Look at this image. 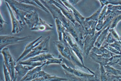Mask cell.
<instances>
[{
    "instance_id": "25",
    "label": "cell",
    "mask_w": 121,
    "mask_h": 81,
    "mask_svg": "<svg viewBox=\"0 0 121 81\" xmlns=\"http://www.w3.org/2000/svg\"><path fill=\"white\" fill-rule=\"evenodd\" d=\"M65 73L67 76V78H69L68 81H95L94 79H89V78L78 77L74 76V75H71V74L69 73L67 71H64Z\"/></svg>"
},
{
    "instance_id": "8",
    "label": "cell",
    "mask_w": 121,
    "mask_h": 81,
    "mask_svg": "<svg viewBox=\"0 0 121 81\" xmlns=\"http://www.w3.org/2000/svg\"><path fill=\"white\" fill-rule=\"evenodd\" d=\"M102 31V30L99 31H95V33L93 35L87 34L86 35L85 38L84 45H83V55L85 54L86 57L89 56V53H90L91 49L94 47V44Z\"/></svg>"
},
{
    "instance_id": "13",
    "label": "cell",
    "mask_w": 121,
    "mask_h": 81,
    "mask_svg": "<svg viewBox=\"0 0 121 81\" xmlns=\"http://www.w3.org/2000/svg\"><path fill=\"white\" fill-rule=\"evenodd\" d=\"M39 17L36 10L32 13L28 14L25 18V22L26 25H27L29 29L30 30L33 28L34 26L39 22Z\"/></svg>"
},
{
    "instance_id": "5",
    "label": "cell",
    "mask_w": 121,
    "mask_h": 81,
    "mask_svg": "<svg viewBox=\"0 0 121 81\" xmlns=\"http://www.w3.org/2000/svg\"><path fill=\"white\" fill-rule=\"evenodd\" d=\"M63 41L66 42L69 46L71 48V50L73 51L75 54L77 56L81 63L84 64L83 63V50L78 45L77 42L73 38V37L69 33L65 32L63 34ZM85 65V64H84Z\"/></svg>"
},
{
    "instance_id": "1",
    "label": "cell",
    "mask_w": 121,
    "mask_h": 81,
    "mask_svg": "<svg viewBox=\"0 0 121 81\" xmlns=\"http://www.w3.org/2000/svg\"><path fill=\"white\" fill-rule=\"evenodd\" d=\"M41 2H42V4L44 6L47 8L49 12L52 14L54 19L58 18L61 21L64 26L65 27L66 31L70 34L83 50L84 43L81 40L75 26L70 21H69L67 18L65 17L60 9L57 6H56L54 4L50 2V0H49V1L41 0Z\"/></svg>"
},
{
    "instance_id": "38",
    "label": "cell",
    "mask_w": 121,
    "mask_h": 81,
    "mask_svg": "<svg viewBox=\"0 0 121 81\" xmlns=\"http://www.w3.org/2000/svg\"><path fill=\"white\" fill-rule=\"evenodd\" d=\"M1 81H3V79H2V78H1Z\"/></svg>"
},
{
    "instance_id": "7",
    "label": "cell",
    "mask_w": 121,
    "mask_h": 81,
    "mask_svg": "<svg viewBox=\"0 0 121 81\" xmlns=\"http://www.w3.org/2000/svg\"><path fill=\"white\" fill-rule=\"evenodd\" d=\"M50 36L49 35L47 37L43 39L42 42L40 44L36 46L32 51L26 56L23 59L22 61H25V60H28V59L32 58L35 56L41 54H45V53H48L49 51V42H50Z\"/></svg>"
},
{
    "instance_id": "33",
    "label": "cell",
    "mask_w": 121,
    "mask_h": 81,
    "mask_svg": "<svg viewBox=\"0 0 121 81\" xmlns=\"http://www.w3.org/2000/svg\"><path fill=\"white\" fill-rule=\"evenodd\" d=\"M4 24H8L7 22H5V21L4 20L3 18L2 17V15L1 14H0V24H1V30H2V27H3Z\"/></svg>"
},
{
    "instance_id": "18",
    "label": "cell",
    "mask_w": 121,
    "mask_h": 81,
    "mask_svg": "<svg viewBox=\"0 0 121 81\" xmlns=\"http://www.w3.org/2000/svg\"><path fill=\"white\" fill-rule=\"evenodd\" d=\"M97 22L94 21H85L82 25L83 29L85 30L86 34L93 35L95 33L96 26H97Z\"/></svg>"
},
{
    "instance_id": "24",
    "label": "cell",
    "mask_w": 121,
    "mask_h": 81,
    "mask_svg": "<svg viewBox=\"0 0 121 81\" xmlns=\"http://www.w3.org/2000/svg\"><path fill=\"white\" fill-rule=\"evenodd\" d=\"M54 21L55 23H56V27H57L58 35V40L62 41L63 34L66 31V29L60 20H58V18H55Z\"/></svg>"
},
{
    "instance_id": "21",
    "label": "cell",
    "mask_w": 121,
    "mask_h": 81,
    "mask_svg": "<svg viewBox=\"0 0 121 81\" xmlns=\"http://www.w3.org/2000/svg\"><path fill=\"white\" fill-rule=\"evenodd\" d=\"M107 10H108V6L105 5L102 10L101 14L99 17L98 21L97 22V26H96V31H101L104 27V23L106 17V13Z\"/></svg>"
},
{
    "instance_id": "35",
    "label": "cell",
    "mask_w": 121,
    "mask_h": 81,
    "mask_svg": "<svg viewBox=\"0 0 121 81\" xmlns=\"http://www.w3.org/2000/svg\"><path fill=\"white\" fill-rule=\"evenodd\" d=\"M112 67L117 68V69L119 70H121V61L119 62L118 64H115V65H114L113 66H112Z\"/></svg>"
},
{
    "instance_id": "31",
    "label": "cell",
    "mask_w": 121,
    "mask_h": 81,
    "mask_svg": "<svg viewBox=\"0 0 121 81\" xmlns=\"http://www.w3.org/2000/svg\"><path fill=\"white\" fill-rule=\"evenodd\" d=\"M108 6V10L110 11H112V12H115V11H121V5H112L108 4L107 5Z\"/></svg>"
},
{
    "instance_id": "23",
    "label": "cell",
    "mask_w": 121,
    "mask_h": 81,
    "mask_svg": "<svg viewBox=\"0 0 121 81\" xmlns=\"http://www.w3.org/2000/svg\"><path fill=\"white\" fill-rule=\"evenodd\" d=\"M54 58V55L49 53H45V54H41L35 57L30 58L28 59L29 61L33 62H46L47 60L50 58Z\"/></svg>"
},
{
    "instance_id": "37",
    "label": "cell",
    "mask_w": 121,
    "mask_h": 81,
    "mask_svg": "<svg viewBox=\"0 0 121 81\" xmlns=\"http://www.w3.org/2000/svg\"><path fill=\"white\" fill-rule=\"evenodd\" d=\"M16 80H17V75H16V77H15L14 79H13V80H12V81H16Z\"/></svg>"
},
{
    "instance_id": "34",
    "label": "cell",
    "mask_w": 121,
    "mask_h": 81,
    "mask_svg": "<svg viewBox=\"0 0 121 81\" xmlns=\"http://www.w3.org/2000/svg\"><path fill=\"white\" fill-rule=\"evenodd\" d=\"M79 1H80L79 0H71V1H69V2L74 7V6H75V5H77V4H78V2H79Z\"/></svg>"
},
{
    "instance_id": "2",
    "label": "cell",
    "mask_w": 121,
    "mask_h": 81,
    "mask_svg": "<svg viewBox=\"0 0 121 81\" xmlns=\"http://www.w3.org/2000/svg\"><path fill=\"white\" fill-rule=\"evenodd\" d=\"M54 43L56 48H57V50L60 53V55L63 58L70 61L75 66H78L81 68H84L86 70L90 72L91 74L94 75V72L88 68L87 67L85 66L84 64L81 63V61L79 60L77 56L75 54L73 51L71 50V49L66 42H65L63 40H58L54 41Z\"/></svg>"
},
{
    "instance_id": "3",
    "label": "cell",
    "mask_w": 121,
    "mask_h": 81,
    "mask_svg": "<svg viewBox=\"0 0 121 81\" xmlns=\"http://www.w3.org/2000/svg\"><path fill=\"white\" fill-rule=\"evenodd\" d=\"M10 6L13 11L15 16L22 25H26L25 18L28 14L32 13L35 10V7L32 5L20 2L18 0H8L5 1Z\"/></svg>"
},
{
    "instance_id": "22",
    "label": "cell",
    "mask_w": 121,
    "mask_h": 81,
    "mask_svg": "<svg viewBox=\"0 0 121 81\" xmlns=\"http://www.w3.org/2000/svg\"><path fill=\"white\" fill-rule=\"evenodd\" d=\"M110 27H107L105 29H102V31L99 34V35L98 37L97 41H96L95 43L94 44L95 47H100L102 46V44L104 42V40H105L106 38L107 35L109 31Z\"/></svg>"
},
{
    "instance_id": "28",
    "label": "cell",
    "mask_w": 121,
    "mask_h": 81,
    "mask_svg": "<svg viewBox=\"0 0 121 81\" xmlns=\"http://www.w3.org/2000/svg\"><path fill=\"white\" fill-rule=\"evenodd\" d=\"M121 55H114L110 58L109 62L108 65L110 66H113L115 64H118L121 61Z\"/></svg>"
},
{
    "instance_id": "10",
    "label": "cell",
    "mask_w": 121,
    "mask_h": 81,
    "mask_svg": "<svg viewBox=\"0 0 121 81\" xmlns=\"http://www.w3.org/2000/svg\"><path fill=\"white\" fill-rule=\"evenodd\" d=\"M6 6L8 7V10H9V14L11 17V20H12V24L13 29H12V34H18L21 32L23 29H24V26L22 25L21 23L19 21L17 18L15 16L14 13L13 11L11 9L10 6L9 5L7 2H6Z\"/></svg>"
},
{
    "instance_id": "11",
    "label": "cell",
    "mask_w": 121,
    "mask_h": 81,
    "mask_svg": "<svg viewBox=\"0 0 121 81\" xmlns=\"http://www.w3.org/2000/svg\"><path fill=\"white\" fill-rule=\"evenodd\" d=\"M60 65H61V66L62 67L63 69L64 70V71H67V72L71 74V75L78 77L86 78H89V79H94L95 80L94 75L93 74H88L87 72H85L84 71L80 70L77 69L76 68H70V67L67 66L66 65H65V64H62Z\"/></svg>"
},
{
    "instance_id": "26",
    "label": "cell",
    "mask_w": 121,
    "mask_h": 81,
    "mask_svg": "<svg viewBox=\"0 0 121 81\" xmlns=\"http://www.w3.org/2000/svg\"><path fill=\"white\" fill-rule=\"evenodd\" d=\"M104 6V5H101V6L99 8L98 10L96 11L95 13L92 14L90 17L86 18V21H94L98 22L99 19V17L101 13L102 10Z\"/></svg>"
},
{
    "instance_id": "15",
    "label": "cell",
    "mask_w": 121,
    "mask_h": 81,
    "mask_svg": "<svg viewBox=\"0 0 121 81\" xmlns=\"http://www.w3.org/2000/svg\"><path fill=\"white\" fill-rule=\"evenodd\" d=\"M33 66L29 65H25V64H17L15 68L16 74L18 77H21V79L24 77L29 71L34 68Z\"/></svg>"
},
{
    "instance_id": "36",
    "label": "cell",
    "mask_w": 121,
    "mask_h": 81,
    "mask_svg": "<svg viewBox=\"0 0 121 81\" xmlns=\"http://www.w3.org/2000/svg\"><path fill=\"white\" fill-rule=\"evenodd\" d=\"M116 79H117V81H121V78L117 77H116Z\"/></svg>"
},
{
    "instance_id": "4",
    "label": "cell",
    "mask_w": 121,
    "mask_h": 81,
    "mask_svg": "<svg viewBox=\"0 0 121 81\" xmlns=\"http://www.w3.org/2000/svg\"><path fill=\"white\" fill-rule=\"evenodd\" d=\"M1 53L4 57V64L6 66L9 73H10L11 78L13 80L16 77V72L15 68L17 64L16 61L14 60L13 56L10 53L8 47H5L1 50Z\"/></svg>"
},
{
    "instance_id": "19",
    "label": "cell",
    "mask_w": 121,
    "mask_h": 81,
    "mask_svg": "<svg viewBox=\"0 0 121 81\" xmlns=\"http://www.w3.org/2000/svg\"><path fill=\"white\" fill-rule=\"evenodd\" d=\"M90 53H94V54L97 55H101L104 56V57L108 58H110L112 56L114 55V53H111L110 51L107 50L105 47H104L102 46L100 47H97L94 46L91 49Z\"/></svg>"
},
{
    "instance_id": "27",
    "label": "cell",
    "mask_w": 121,
    "mask_h": 81,
    "mask_svg": "<svg viewBox=\"0 0 121 81\" xmlns=\"http://www.w3.org/2000/svg\"><path fill=\"white\" fill-rule=\"evenodd\" d=\"M104 67V68H105V70L108 72H109V73L114 75V76L117 77L121 78V70L117 69V68L110 66L106 65Z\"/></svg>"
},
{
    "instance_id": "6",
    "label": "cell",
    "mask_w": 121,
    "mask_h": 81,
    "mask_svg": "<svg viewBox=\"0 0 121 81\" xmlns=\"http://www.w3.org/2000/svg\"><path fill=\"white\" fill-rule=\"evenodd\" d=\"M31 38H32L31 35H27L26 37H20L13 36L10 35H2L0 36V39H1L0 49H1V50H2L8 45H14L16 43L26 42L29 40Z\"/></svg>"
},
{
    "instance_id": "32",
    "label": "cell",
    "mask_w": 121,
    "mask_h": 81,
    "mask_svg": "<svg viewBox=\"0 0 121 81\" xmlns=\"http://www.w3.org/2000/svg\"><path fill=\"white\" fill-rule=\"evenodd\" d=\"M109 32L111 33L112 36L114 37L118 41H121V37L118 35V34L117 33V31L115 30V29H110Z\"/></svg>"
},
{
    "instance_id": "29",
    "label": "cell",
    "mask_w": 121,
    "mask_h": 81,
    "mask_svg": "<svg viewBox=\"0 0 121 81\" xmlns=\"http://www.w3.org/2000/svg\"><path fill=\"white\" fill-rule=\"evenodd\" d=\"M117 40V39H115L113 36H112V35L111 34V33H110L109 31H108V35H107L106 38L105 40H104V42L103 43L102 45H105V44H108V45H109V44L113 43L114 42H115Z\"/></svg>"
},
{
    "instance_id": "17",
    "label": "cell",
    "mask_w": 121,
    "mask_h": 81,
    "mask_svg": "<svg viewBox=\"0 0 121 81\" xmlns=\"http://www.w3.org/2000/svg\"><path fill=\"white\" fill-rule=\"evenodd\" d=\"M89 57L93 62L98 63L99 64V65H102L104 66L108 65L110 61V58H108L103 55H97L93 53H89Z\"/></svg>"
},
{
    "instance_id": "20",
    "label": "cell",
    "mask_w": 121,
    "mask_h": 81,
    "mask_svg": "<svg viewBox=\"0 0 121 81\" xmlns=\"http://www.w3.org/2000/svg\"><path fill=\"white\" fill-rule=\"evenodd\" d=\"M68 80V78H60L56 76V75L48 74L45 76L38 77L31 81H65Z\"/></svg>"
},
{
    "instance_id": "12",
    "label": "cell",
    "mask_w": 121,
    "mask_h": 81,
    "mask_svg": "<svg viewBox=\"0 0 121 81\" xmlns=\"http://www.w3.org/2000/svg\"><path fill=\"white\" fill-rule=\"evenodd\" d=\"M42 38V36H40L39 37L37 38V39H35L34 41H32V42H30V43H29V44H27L25 48L23 53H22L20 57H18V58L16 60V62L18 63L19 61H22V60L23 59L26 57V56H27V55L29 54L30 52L32 51V50H33L34 48L36 47V46H38L39 44H40L41 42H42V41H43L41 39V38Z\"/></svg>"
},
{
    "instance_id": "30",
    "label": "cell",
    "mask_w": 121,
    "mask_h": 81,
    "mask_svg": "<svg viewBox=\"0 0 121 81\" xmlns=\"http://www.w3.org/2000/svg\"><path fill=\"white\" fill-rule=\"evenodd\" d=\"M3 68H4V74L5 76V81H12V78H11L10 73L8 71V68L5 65V64H3Z\"/></svg>"
},
{
    "instance_id": "9",
    "label": "cell",
    "mask_w": 121,
    "mask_h": 81,
    "mask_svg": "<svg viewBox=\"0 0 121 81\" xmlns=\"http://www.w3.org/2000/svg\"><path fill=\"white\" fill-rule=\"evenodd\" d=\"M44 65H45V64L33 68L32 70L29 71L26 75L22 78L20 81H31L38 77L46 75L48 73H46L45 71L42 70V68Z\"/></svg>"
},
{
    "instance_id": "16",
    "label": "cell",
    "mask_w": 121,
    "mask_h": 81,
    "mask_svg": "<svg viewBox=\"0 0 121 81\" xmlns=\"http://www.w3.org/2000/svg\"><path fill=\"white\" fill-rule=\"evenodd\" d=\"M53 25L50 24H48L46 21L42 20L39 17V21L37 25L34 26L33 28L31 29V30L33 31H48L53 30Z\"/></svg>"
},
{
    "instance_id": "14",
    "label": "cell",
    "mask_w": 121,
    "mask_h": 81,
    "mask_svg": "<svg viewBox=\"0 0 121 81\" xmlns=\"http://www.w3.org/2000/svg\"><path fill=\"white\" fill-rule=\"evenodd\" d=\"M62 3L64 4V5L67 7V8H68L69 9H70L71 12H72L73 13L74 16V17H75V20H76L77 21L81 26H82L83 23L86 21V18L83 17V16H82V15L81 14V13H79V12H78V11L77 10L74 6H73L69 2V1L62 0Z\"/></svg>"
}]
</instances>
